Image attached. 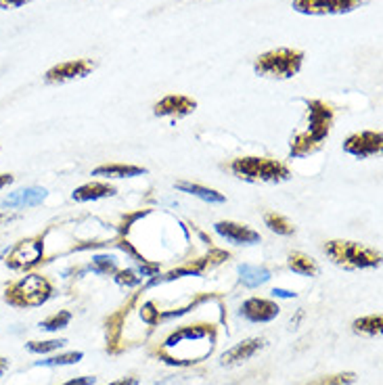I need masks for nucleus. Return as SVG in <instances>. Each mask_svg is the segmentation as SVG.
Instances as JSON below:
<instances>
[{"mask_svg":"<svg viewBox=\"0 0 383 385\" xmlns=\"http://www.w3.org/2000/svg\"><path fill=\"white\" fill-rule=\"evenodd\" d=\"M218 329L212 322L185 324L172 331L153 354L172 366H191L210 358L216 349Z\"/></svg>","mask_w":383,"mask_h":385,"instance_id":"obj_1","label":"nucleus"},{"mask_svg":"<svg viewBox=\"0 0 383 385\" xmlns=\"http://www.w3.org/2000/svg\"><path fill=\"white\" fill-rule=\"evenodd\" d=\"M308 111H306V122L304 126L291 136V149H289V157L299 159V157H308L312 153H316L322 143L327 141L333 122H335V109L318 99H306L304 101Z\"/></svg>","mask_w":383,"mask_h":385,"instance_id":"obj_2","label":"nucleus"},{"mask_svg":"<svg viewBox=\"0 0 383 385\" xmlns=\"http://www.w3.org/2000/svg\"><path fill=\"white\" fill-rule=\"evenodd\" d=\"M230 172L251 184H279L291 178L285 164L268 157H239L230 164Z\"/></svg>","mask_w":383,"mask_h":385,"instance_id":"obj_3","label":"nucleus"},{"mask_svg":"<svg viewBox=\"0 0 383 385\" xmlns=\"http://www.w3.org/2000/svg\"><path fill=\"white\" fill-rule=\"evenodd\" d=\"M55 293L53 283L42 274H26L5 289V301L13 308H38Z\"/></svg>","mask_w":383,"mask_h":385,"instance_id":"obj_4","label":"nucleus"},{"mask_svg":"<svg viewBox=\"0 0 383 385\" xmlns=\"http://www.w3.org/2000/svg\"><path fill=\"white\" fill-rule=\"evenodd\" d=\"M325 253L329 260L345 270H358V268H377L381 264V253L356 243V241H327L325 243Z\"/></svg>","mask_w":383,"mask_h":385,"instance_id":"obj_5","label":"nucleus"},{"mask_svg":"<svg viewBox=\"0 0 383 385\" xmlns=\"http://www.w3.org/2000/svg\"><path fill=\"white\" fill-rule=\"evenodd\" d=\"M304 63V53L295 49H274L260 55L253 63V72L262 78L289 80L299 74Z\"/></svg>","mask_w":383,"mask_h":385,"instance_id":"obj_6","label":"nucleus"},{"mask_svg":"<svg viewBox=\"0 0 383 385\" xmlns=\"http://www.w3.org/2000/svg\"><path fill=\"white\" fill-rule=\"evenodd\" d=\"M42 258H45V235H36V237H28L15 243L11 251L7 253L5 262L11 270L26 272L38 266Z\"/></svg>","mask_w":383,"mask_h":385,"instance_id":"obj_7","label":"nucleus"},{"mask_svg":"<svg viewBox=\"0 0 383 385\" xmlns=\"http://www.w3.org/2000/svg\"><path fill=\"white\" fill-rule=\"evenodd\" d=\"M362 0H293V11L302 15H345L356 11Z\"/></svg>","mask_w":383,"mask_h":385,"instance_id":"obj_8","label":"nucleus"},{"mask_svg":"<svg viewBox=\"0 0 383 385\" xmlns=\"http://www.w3.org/2000/svg\"><path fill=\"white\" fill-rule=\"evenodd\" d=\"M343 151L352 157H358V159L379 155L383 151V136H381V132H373V130L356 132V134L345 139Z\"/></svg>","mask_w":383,"mask_h":385,"instance_id":"obj_9","label":"nucleus"},{"mask_svg":"<svg viewBox=\"0 0 383 385\" xmlns=\"http://www.w3.org/2000/svg\"><path fill=\"white\" fill-rule=\"evenodd\" d=\"M93 70H95V63L91 59H74V61H65V63L51 68L47 72L45 80L49 84H65V82L82 80V78L91 76Z\"/></svg>","mask_w":383,"mask_h":385,"instance_id":"obj_10","label":"nucleus"},{"mask_svg":"<svg viewBox=\"0 0 383 385\" xmlns=\"http://www.w3.org/2000/svg\"><path fill=\"white\" fill-rule=\"evenodd\" d=\"M136 297H139V293H134L118 312H114V314L107 316V320H105V329H107V352H109V354H120V352L124 349L122 331H124V322H126V316H128L130 308L136 304Z\"/></svg>","mask_w":383,"mask_h":385,"instance_id":"obj_11","label":"nucleus"},{"mask_svg":"<svg viewBox=\"0 0 383 385\" xmlns=\"http://www.w3.org/2000/svg\"><path fill=\"white\" fill-rule=\"evenodd\" d=\"M197 109V101L185 97V95H168L162 101L155 103L153 113L157 118H187L189 113H193Z\"/></svg>","mask_w":383,"mask_h":385,"instance_id":"obj_12","label":"nucleus"},{"mask_svg":"<svg viewBox=\"0 0 383 385\" xmlns=\"http://www.w3.org/2000/svg\"><path fill=\"white\" fill-rule=\"evenodd\" d=\"M214 228L222 239H226L228 243H235V245H256V243H260V233H256L253 228H249L245 224H239V222L222 220V222H216Z\"/></svg>","mask_w":383,"mask_h":385,"instance_id":"obj_13","label":"nucleus"},{"mask_svg":"<svg viewBox=\"0 0 383 385\" xmlns=\"http://www.w3.org/2000/svg\"><path fill=\"white\" fill-rule=\"evenodd\" d=\"M279 304L262 297H251L241 306V316H245L249 322H270L279 316Z\"/></svg>","mask_w":383,"mask_h":385,"instance_id":"obj_14","label":"nucleus"},{"mask_svg":"<svg viewBox=\"0 0 383 385\" xmlns=\"http://www.w3.org/2000/svg\"><path fill=\"white\" fill-rule=\"evenodd\" d=\"M264 345H266V341H264L262 337L245 339V341L237 343L235 347H230L228 352H224L222 358H220V364H222V366H237V364H243V362L249 360L256 352H260Z\"/></svg>","mask_w":383,"mask_h":385,"instance_id":"obj_15","label":"nucleus"},{"mask_svg":"<svg viewBox=\"0 0 383 385\" xmlns=\"http://www.w3.org/2000/svg\"><path fill=\"white\" fill-rule=\"evenodd\" d=\"M47 189H40V187H28V189H19L11 195H7L3 199V207H9V210H15V207H34V205H40L45 199H47Z\"/></svg>","mask_w":383,"mask_h":385,"instance_id":"obj_16","label":"nucleus"},{"mask_svg":"<svg viewBox=\"0 0 383 385\" xmlns=\"http://www.w3.org/2000/svg\"><path fill=\"white\" fill-rule=\"evenodd\" d=\"M114 195H116V187L105 184V182H88V184L76 189L72 199L78 203H86V201H97L103 197H114Z\"/></svg>","mask_w":383,"mask_h":385,"instance_id":"obj_17","label":"nucleus"},{"mask_svg":"<svg viewBox=\"0 0 383 385\" xmlns=\"http://www.w3.org/2000/svg\"><path fill=\"white\" fill-rule=\"evenodd\" d=\"M143 174H147L145 168L128 166V164H107V166H99L93 170V176H105V178H134Z\"/></svg>","mask_w":383,"mask_h":385,"instance_id":"obj_18","label":"nucleus"},{"mask_svg":"<svg viewBox=\"0 0 383 385\" xmlns=\"http://www.w3.org/2000/svg\"><path fill=\"white\" fill-rule=\"evenodd\" d=\"M176 189L187 193V195H193L201 201H208V203H224L226 197L214 189H208V187H201V184H195V182H185V180H178L176 182Z\"/></svg>","mask_w":383,"mask_h":385,"instance_id":"obj_19","label":"nucleus"},{"mask_svg":"<svg viewBox=\"0 0 383 385\" xmlns=\"http://www.w3.org/2000/svg\"><path fill=\"white\" fill-rule=\"evenodd\" d=\"M239 276H241V283L249 289H256L264 283L270 281V270L264 268V266H251V264H241L239 266Z\"/></svg>","mask_w":383,"mask_h":385,"instance_id":"obj_20","label":"nucleus"},{"mask_svg":"<svg viewBox=\"0 0 383 385\" xmlns=\"http://www.w3.org/2000/svg\"><path fill=\"white\" fill-rule=\"evenodd\" d=\"M287 266H289L293 272L302 274V276H316V274H318L316 262H314L310 256L302 253V251H291L289 258H287Z\"/></svg>","mask_w":383,"mask_h":385,"instance_id":"obj_21","label":"nucleus"},{"mask_svg":"<svg viewBox=\"0 0 383 385\" xmlns=\"http://www.w3.org/2000/svg\"><path fill=\"white\" fill-rule=\"evenodd\" d=\"M381 327H383V318L379 314L356 318L354 324H352L354 333H364V335H379L381 333Z\"/></svg>","mask_w":383,"mask_h":385,"instance_id":"obj_22","label":"nucleus"},{"mask_svg":"<svg viewBox=\"0 0 383 385\" xmlns=\"http://www.w3.org/2000/svg\"><path fill=\"white\" fill-rule=\"evenodd\" d=\"M264 224L272 230V233H276V235H283V237H289V235H293L295 233V226L285 218V216H281V214H266L264 216Z\"/></svg>","mask_w":383,"mask_h":385,"instance_id":"obj_23","label":"nucleus"},{"mask_svg":"<svg viewBox=\"0 0 383 385\" xmlns=\"http://www.w3.org/2000/svg\"><path fill=\"white\" fill-rule=\"evenodd\" d=\"M356 381V375L354 372H337V375H325V377H318L306 385H350Z\"/></svg>","mask_w":383,"mask_h":385,"instance_id":"obj_24","label":"nucleus"},{"mask_svg":"<svg viewBox=\"0 0 383 385\" xmlns=\"http://www.w3.org/2000/svg\"><path fill=\"white\" fill-rule=\"evenodd\" d=\"M91 270L97 274H116L118 264L114 256H95L91 262Z\"/></svg>","mask_w":383,"mask_h":385,"instance_id":"obj_25","label":"nucleus"},{"mask_svg":"<svg viewBox=\"0 0 383 385\" xmlns=\"http://www.w3.org/2000/svg\"><path fill=\"white\" fill-rule=\"evenodd\" d=\"M70 320H72V314L68 310H59L57 314H53L47 320H42L40 329H45V331H59V329H65L70 324Z\"/></svg>","mask_w":383,"mask_h":385,"instance_id":"obj_26","label":"nucleus"},{"mask_svg":"<svg viewBox=\"0 0 383 385\" xmlns=\"http://www.w3.org/2000/svg\"><path fill=\"white\" fill-rule=\"evenodd\" d=\"M82 358H84L82 352H68V354L53 356V358H49V360H40L38 364H40V366H65V364H78Z\"/></svg>","mask_w":383,"mask_h":385,"instance_id":"obj_27","label":"nucleus"},{"mask_svg":"<svg viewBox=\"0 0 383 385\" xmlns=\"http://www.w3.org/2000/svg\"><path fill=\"white\" fill-rule=\"evenodd\" d=\"M68 341L65 339H49V341H30L28 343V349L34 352V354H49V352H55L59 347H63Z\"/></svg>","mask_w":383,"mask_h":385,"instance_id":"obj_28","label":"nucleus"},{"mask_svg":"<svg viewBox=\"0 0 383 385\" xmlns=\"http://www.w3.org/2000/svg\"><path fill=\"white\" fill-rule=\"evenodd\" d=\"M116 283L124 287H136L141 283V276L134 270H116Z\"/></svg>","mask_w":383,"mask_h":385,"instance_id":"obj_29","label":"nucleus"},{"mask_svg":"<svg viewBox=\"0 0 383 385\" xmlns=\"http://www.w3.org/2000/svg\"><path fill=\"white\" fill-rule=\"evenodd\" d=\"M141 318H143L147 324H157V322H159V310H155V304H153V301H147V304L141 308Z\"/></svg>","mask_w":383,"mask_h":385,"instance_id":"obj_30","label":"nucleus"},{"mask_svg":"<svg viewBox=\"0 0 383 385\" xmlns=\"http://www.w3.org/2000/svg\"><path fill=\"white\" fill-rule=\"evenodd\" d=\"M139 270L143 272V276H155L159 272V264H151L147 260L139 262Z\"/></svg>","mask_w":383,"mask_h":385,"instance_id":"obj_31","label":"nucleus"},{"mask_svg":"<svg viewBox=\"0 0 383 385\" xmlns=\"http://www.w3.org/2000/svg\"><path fill=\"white\" fill-rule=\"evenodd\" d=\"M30 3H34V0H0V9H19Z\"/></svg>","mask_w":383,"mask_h":385,"instance_id":"obj_32","label":"nucleus"},{"mask_svg":"<svg viewBox=\"0 0 383 385\" xmlns=\"http://www.w3.org/2000/svg\"><path fill=\"white\" fill-rule=\"evenodd\" d=\"M118 247H120V249H124V251H126L128 256H132V258L136 260V264L145 260V258H143V256H141V253H139V251H136V249H134V247H132L130 243H128V241H120V243H118Z\"/></svg>","mask_w":383,"mask_h":385,"instance_id":"obj_33","label":"nucleus"},{"mask_svg":"<svg viewBox=\"0 0 383 385\" xmlns=\"http://www.w3.org/2000/svg\"><path fill=\"white\" fill-rule=\"evenodd\" d=\"M97 377H76V379H70L65 381L63 385H95Z\"/></svg>","mask_w":383,"mask_h":385,"instance_id":"obj_34","label":"nucleus"},{"mask_svg":"<svg viewBox=\"0 0 383 385\" xmlns=\"http://www.w3.org/2000/svg\"><path fill=\"white\" fill-rule=\"evenodd\" d=\"M145 214H147V212H136V214H132V216L124 218V220H122V226H120V230H122V233H128V228H130L128 224H132L136 218H141V216H145Z\"/></svg>","mask_w":383,"mask_h":385,"instance_id":"obj_35","label":"nucleus"},{"mask_svg":"<svg viewBox=\"0 0 383 385\" xmlns=\"http://www.w3.org/2000/svg\"><path fill=\"white\" fill-rule=\"evenodd\" d=\"M13 220H17V216H15V214L0 212V226H5V224H9V222H13Z\"/></svg>","mask_w":383,"mask_h":385,"instance_id":"obj_36","label":"nucleus"},{"mask_svg":"<svg viewBox=\"0 0 383 385\" xmlns=\"http://www.w3.org/2000/svg\"><path fill=\"white\" fill-rule=\"evenodd\" d=\"M109 385H139V379L136 377H126V379H118Z\"/></svg>","mask_w":383,"mask_h":385,"instance_id":"obj_37","label":"nucleus"},{"mask_svg":"<svg viewBox=\"0 0 383 385\" xmlns=\"http://www.w3.org/2000/svg\"><path fill=\"white\" fill-rule=\"evenodd\" d=\"M13 180H15V176H13V174H0V189L9 187Z\"/></svg>","mask_w":383,"mask_h":385,"instance_id":"obj_38","label":"nucleus"},{"mask_svg":"<svg viewBox=\"0 0 383 385\" xmlns=\"http://www.w3.org/2000/svg\"><path fill=\"white\" fill-rule=\"evenodd\" d=\"M272 295L274 297H295V293L293 291H287V289H272Z\"/></svg>","mask_w":383,"mask_h":385,"instance_id":"obj_39","label":"nucleus"},{"mask_svg":"<svg viewBox=\"0 0 383 385\" xmlns=\"http://www.w3.org/2000/svg\"><path fill=\"white\" fill-rule=\"evenodd\" d=\"M9 368V360L7 358H3V356H0V375H3L5 370Z\"/></svg>","mask_w":383,"mask_h":385,"instance_id":"obj_40","label":"nucleus"}]
</instances>
